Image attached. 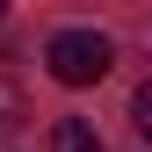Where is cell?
I'll return each instance as SVG.
<instances>
[{"label": "cell", "instance_id": "cell-1", "mask_svg": "<svg viewBox=\"0 0 152 152\" xmlns=\"http://www.w3.org/2000/svg\"><path fill=\"white\" fill-rule=\"evenodd\" d=\"M44 65H51L58 87H94V80H109V65H116V44H109L102 29H58L44 44Z\"/></svg>", "mask_w": 152, "mask_h": 152}, {"label": "cell", "instance_id": "cell-2", "mask_svg": "<svg viewBox=\"0 0 152 152\" xmlns=\"http://www.w3.org/2000/svg\"><path fill=\"white\" fill-rule=\"evenodd\" d=\"M51 152H102V138H94V123L58 116V123H51Z\"/></svg>", "mask_w": 152, "mask_h": 152}, {"label": "cell", "instance_id": "cell-3", "mask_svg": "<svg viewBox=\"0 0 152 152\" xmlns=\"http://www.w3.org/2000/svg\"><path fill=\"white\" fill-rule=\"evenodd\" d=\"M22 123H29V94L15 87V80H0V145H7Z\"/></svg>", "mask_w": 152, "mask_h": 152}, {"label": "cell", "instance_id": "cell-4", "mask_svg": "<svg viewBox=\"0 0 152 152\" xmlns=\"http://www.w3.org/2000/svg\"><path fill=\"white\" fill-rule=\"evenodd\" d=\"M130 130H138V138L152 145V80H145L138 94H130Z\"/></svg>", "mask_w": 152, "mask_h": 152}, {"label": "cell", "instance_id": "cell-5", "mask_svg": "<svg viewBox=\"0 0 152 152\" xmlns=\"http://www.w3.org/2000/svg\"><path fill=\"white\" fill-rule=\"evenodd\" d=\"M0 15H7V0H0Z\"/></svg>", "mask_w": 152, "mask_h": 152}]
</instances>
